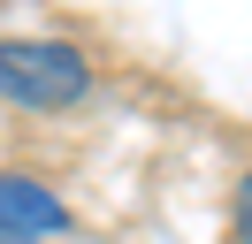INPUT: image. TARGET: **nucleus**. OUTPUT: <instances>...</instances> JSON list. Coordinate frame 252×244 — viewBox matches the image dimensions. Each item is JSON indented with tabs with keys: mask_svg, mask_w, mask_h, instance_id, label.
I'll list each match as a JSON object with an SVG mask.
<instances>
[{
	"mask_svg": "<svg viewBox=\"0 0 252 244\" xmlns=\"http://www.w3.org/2000/svg\"><path fill=\"white\" fill-rule=\"evenodd\" d=\"M54 229H69V206H62V191H46L38 176H0V237H16V244H38V237H54Z\"/></svg>",
	"mask_w": 252,
	"mask_h": 244,
	"instance_id": "f03ea898",
	"label": "nucleus"
},
{
	"mask_svg": "<svg viewBox=\"0 0 252 244\" xmlns=\"http://www.w3.org/2000/svg\"><path fill=\"white\" fill-rule=\"evenodd\" d=\"M0 244H16V237H0Z\"/></svg>",
	"mask_w": 252,
	"mask_h": 244,
	"instance_id": "20e7f679",
	"label": "nucleus"
},
{
	"mask_svg": "<svg viewBox=\"0 0 252 244\" xmlns=\"http://www.w3.org/2000/svg\"><path fill=\"white\" fill-rule=\"evenodd\" d=\"M92 92V54L69 38H0V99L31 107V115H62Z\"/></svg>",
	"mask_w": 252,
	"mask_h": 244,
	"instance_id": "f257e3e1",
	"label": "nucleus"
},
{
	"mask_svg": "<svg viewBox=\"0 0 252 244\" xmlns=\"http://www.w3.org/2000/svg\"><path fill=\"white\" fill-rule=\"evenodd\" d=\"M237 237L252 244V168H245V183H237Z\"/></svg>",
	"mask_w": 252,
	"mask_h": 244,
	"instance_id": "7ed1b4c3",
	"label": "nucleus"
}]
</instances>
